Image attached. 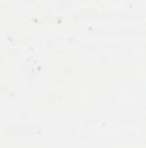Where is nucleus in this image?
Wrapping results in <instances>:
<instances>
[]
</instances>
